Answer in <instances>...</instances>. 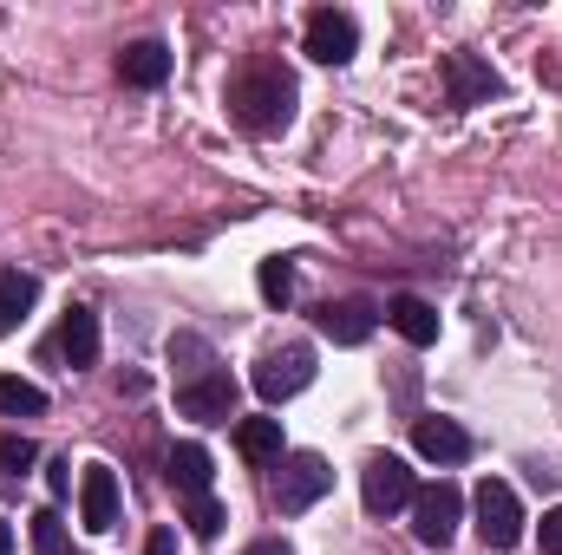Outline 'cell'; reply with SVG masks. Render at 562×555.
Here are the masks:
<instances>
[{"label":"cell","mask_w":562,"mask_h":555,"mask_svg":"<svg viewBox=\"0 0 562 555\" xmlns=\"http://www.w3.org/2000/svg\"><path fill=\"white\" fill-rule=\"evenodd\" d=\"M0 555H13V530H7V517H0Z\"/></svg>","instance_id":"cell-29"},{"label":"cell","mask_w":562,"mask_h":555,"mask_svg":"<svg viewBox=\"0 0 562 555\" xmlns=\"http://www.w3.org/2000/svg\"><path fill=\"white\" fill-rule=\"evenodd\" d=\"M33 301H40V281L26 269H0V333H13L33 314Z\"/></svg>","instance_id":"cell-18"},{"label":"cell","mask_w":562,"mask_h":555,"mask_svg":"<svg viewBox=\"0 0 562 555\" xmlns=\"http://www.w3.org/2000/svg\"><path fill=\"white\" fill-rule=\"evenodd\" d=\"M46 490L66 497V490H72V464H53V471H46Z\"/></svg>","instance_id":"cell-26"},{"label":"cell","mask_w":562,"mask_h":555,"mask_svg":"<svg viewBox=\"0 0 562 555\" xmlns=\"http://www.w3.org/2000/svg\"><path fill=\"white\" fill-rule=\"evenodd\" d=\"M119 79L138 86V92L164 86V79H170V46H164V39H138V46H125V53H119Z\"/></svg>","instance_id":"cell-15"},{"label":"cell","mask_w":562,"mask_h":555,"mask_svg":"<svg viewBox=\"0 0 562 555\" xmlns=\"http://www.w3.org/2000/svg\"><path fill=\"white\" fill-rule=\"evenodd\" d=\"M327 490H334V471H327V457H321V451H288V457L276 464V503H281V517L314 510Z\"/></svg>","instance_id":"cell-2"},{"label":"cell","mask_w":562,"mask_h":555,"mask_svg":"<svg viewBox=\"0 0 562 555\" xmlns=\"http://www.w3.org/2000/svg\"><path fill=\"white\" fill-rule=\"evenodd\" d=\"M413 444H419V457H431V464H464L471 457V431L451 424V418H419L413 424Z\"/></svg>","instance_id":"cell-13"},{"label":"cell","mask_w":562,"mask_h":555,"mask_svg":"<svg viewBox=\"0 0 562 555\" xmlns=\"http://www.w3.org/2000/svg\"><path fill=\"white\" fill-rule=\"evenodd\" d=\"M236 399H243V386H236L223 366H210L203 380L177 386V412L196 418V424H229V418H236Z\"/></svg>","instance_id":"cell-8"},{"label":"cell","mask_w":562,"mask_h":555,"mask_svg":"<svg viewBox=\"0 0 562 555\" xmlns=\"http://www.w3.org/2000/svg\"><path fill=\"white\" fill-rule=\"evenodd\" d=\"M59 353H66L72 373L99 366V314H92V307H66V320H59Z\"/></svg>","instance_id":"cell-12"},{"label":"cell","mask_w":562,"mask_h":555,"mask_svg":"<svg viewBox=\"0 0 562 555\" xmlns=\"http://www.w3.org/2000/svg\"><path fill=\"white\" fill-rule=\"evenodd\" d=\"M294 99H301V92H294V72H288L281 59H249V66L236 72V86H229V112H236V125L256 132V138L288 132Z\"/></svg>","instance_id":"cell-1"},{"label":"cell","mask_w":562,"mask_h":555,"mask_svg":"<svg viewBox=\"0 0 562 555\" xmlns=\"http://www.w3.org/2000/svg\"><path fill=\"white\" fill-rule=\"evenodd\" d=\"M144 555H177V536H170V530H150V543H144Z\"/></svg>","instance_id":"cell-27"},{"label":"cell","mask_w":562,"mask_h":555,"mask_svg":"<svg viewBox=\"0 0 562 555\" xmlns=\"http://www.w3.org/2000/svg\"><path fill=\"white\" fill-rule=\"evenodd\" d=\"M33 464V438H0V471H26Z\"/></svg>","instance_id":"cell-24"},{"label":"cell","mask_w":562,"mask_h":555,"mask_svg":"<svg viewBox=\"0 0 562 555\" xmlns=\"http://www.w3.org/2000/svg\"><path fill=\"white\" fill-rule=\"evenodd\" d=\"M119 471L112 464H86L79 471V523L92 530V536H105V530H119Z\"/></svg>","instance_id":"cell-9"},{"label":"cell","mask_w":562,"mask_h":555,"mask_svg":"<svg viewBox=\"0 0 562 555\" xmlns=\"http://www.w3.org/2000/svg\"><path fill=\"white\" fill-rule=\"evenodd\" d=\"M477 536H484V550H517L524 543V503L497 477L477 484Z\"/></svg>","instance_id":"cell-6"},{"label":"cell","mask_w":562,"mask_h":555,"mask_svg":"<svg viewBox=\"0 0 562 555\" xmlns=\"http://www.w3.org/2000/svg\"><path fill=\"white\" fill-rule=\"evenodd\" d=\"M413 497H419V484H413L406 457H393V451L367 457V471H360V503H367L373 517H393V510H406Z\"/></svg>","instance_id":"cell-5"},{"label":"cell","mask_w":562,"mask_h":555,"mask_svg":"<svg viewBox=\"0 0 562 555\" xmlns=\"http://www.w3.org/2000/svg\"><path fill=\"white\" fill-rule=\"evenodd\" d=\"M314 386V347L307 340H288L276 353H262V366H256V393L269 399V406H288L294 393H307Z\"/></svg>","instance_id":"cell-3"},{"label":"cell","mask_w":562,"mask_h":555,"mask_svg":"<svg viewBox=\"0 0 562 555\" xmlns=\"http://www.w3.org/2000/svg\"><path fill=\"white\" fill-rule=\"evenodd\" d=\"M236 451L249 464H281V418H236Z\"/></svg>","instance_id":"cell-17"},{"label":"cell","mask_w":562,"mask_h":555,"mask_svg":"<svg viewBox=\"0 0 562 555\" xmlns=\"http://www.w3.org/2000/svg\"><path fill=\"white\" fill-rule=\"evenodd\" d=\"M445 92H451V105H491L504 92V79L477 53H445Z\"/></svg>","instance_id":"cell-10"},{"label":"cell","mask_w":562,"mask_h":555,"mask_svg":"<svg viewBox=\"0 0 562 555\" xmlns=\"http://www.w3.org/2000/svg\"><path fill=\"white\" fill-rule=\"evenodd\" d=\"M210 477H216V464H210L203 444H177V451H170V484H177V497H210Z\"/></svg>","instance_id":"cell-16"},{"label":"cell","mask_w":562,"mask_h":555,"mask_svg":"<svg viewBox=\"0 0 562 555\" xmlns=\"http://www.w3.org/2000/svg\"><path fill=\"white\" fill-rule=\"evenodd\" d=\"M386 327H393L400 340H413V347H431V340H438V307L419 301V294H393V301H386Z\"/></svg>","instance_id":"cell-14"},{"label":"cell","mask_w":562,"mask_h":555,"mask_svg":"<svg viewBox=\"0 0 562 555\" xmlns=\"http://www.w3.org/2000/svg\"><path fill=\"white\" fill-rule=\"evenodd\" d=\"M249 555H294V550H288L281 536H262V543H256V550H249Z\"/></svg>","instance_id":"cell-28"},{"label":"cell","mask_w":562,"mask_h":555,"mask_svg":"<svg viewBox=\"0 0 562 555\" xmlns=\"http://www.w3.org/2000/svg\"><path fill=\"white\" fill-rule=\"evenodd\" d=\"M314 320H321V333H327L334 347H360V340H373L380 307H373V301H327Z\"/></svg>","instance_id":"cell-11"},{"label":"cell","mask_w":562,"mask_h":555,"mask_svg":"<svg viewBox=\"0 0 562 555\" xmlns=\"http://www.w3.org/2000/svg\"><path fill=\"white\" fill-rule=\"evenodd\" d=\"M256 281H262V301H269V307H288V301H294V269H288L281 256H269Z\"/></svg>","instance_id":"cell-21"},{"label":"cell","mask_w":562,"mask_h":555,"mask_svg":"<svg viewBox=\"0 0 562 555\" xmlns=\"http://www.w3.org/2000/svg\"><path fill=\"white\" fill-rule=\"evenodd\" d=\"M190 530H196L203 543H216V536H223V503H216V497H190Z\"/></svg>","instance_id":"cell-22"},{"label":"cell","mask_w":562,"mask_h":555,"mask_svg":"<svg viewBox=\"0 0 562 555\" xmlns=\"http://www.w3.org/2000/svg\"><path fill=\"white\" fill-rule=\"evenodd\" d=\"M0 412H7V418H40V412H46V393H40L33 380L0 373Z\"/></svg>","instance_id":"cell-19"},{"label":"cell","mask_w":562,"mask_h":555,"mask_svg":"<svg viewBox=\"0 0 562 555\" xmlns=\"http://www.w3.org/2000/svg\"><path fill=\"white\" fill-rule=\"evenodd\" d=\"M170 366L183 373V386L203 380V373H210V340H203V333H170Z\"/></svg>","instance_id":"cell-20"},{"label":"cell","mask_w":562,"mask_h":555,"mask_svg":"<svg viewBox=\"0 0 562 555\" xmlns=\"http://www.w3.org/2000/svg\"><path fill=\"white\" fill-rule=\"evenodd\" d=\"M33 550H40V555H66V523H59L53 510H40V517H33Z\"/></svg>","instance_id":"cell-23"},{"label":"cell","mask_w":562,"mask_h":555,"mask_svg":"<svg viewBox=\"0 0 562 555\" xmlns=\"http://www.w3.org/2000/svg\"><path fill=\"white\" fill-rule=\"evenodd\" d=\"M458 523H464V497H458V484H431V490L413 497V536H419L425 550H451Z\"/></svg>","instance_id":"cell-7"},{"label":"cell","mask_w":562,"mask_h":555,"mask_svg":"<svg viewBox=\"0 0 562 555\" xmlns=\"http://www.w3.org/2000/svg\"><path fill=\"white\" fill-rule=\"evenodd\" d=\"M543 555H562V503L543 510Z\"/></svg>","instance_id":"cell-25"},{"label":"cell","mask_w":562,"mask_h":555,"mask_svg":"<svg viewBox=\"0 0 562 555\" xmlns=\"http://www.w3.org/2000/svg\"><path fill=\"white\" fill-rule=\"evenodd\" d=\"M301 46H307V59H321V66H347V59L360 53V20H353L347 7H314L307 26H301Z\"/></svg>","instance_id":"cell-4"}]
</instances>
